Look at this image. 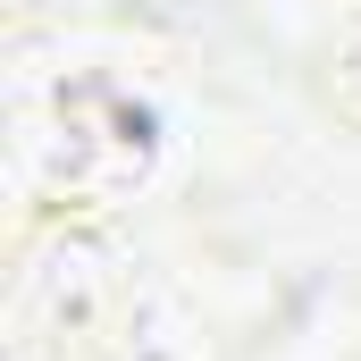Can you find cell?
Instances as JSON below:
<instances>
[{
    "label": "cell",
    "instance_id": "cell-1",
    "mask_svg": "<svg viewBox=\"0 0 361 361\" xmlns=\"http://www.w3.org/2000/svg\"><path fill=\"white\" fill-rule=\"evenodd\" d=\"M59 152H68V185L76 193H118L152 169L160 152V118L118 92L109 76H85V85L59 92Z\"/></svg>",
    "mask_w": 361,
    "mask_h": 361
}]
</instances>
